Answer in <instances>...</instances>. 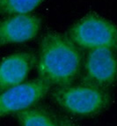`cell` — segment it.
<instances>
[{
    "label": "cell",
    "instance_id": "obj_2",
    "mask_svg": "<svg viewBox=\"0 0 117 126\" xmlns=\"http://www.w3.org/2000/svg\"><path fill=\"white\" fill-rule=\"evenodd\" d=\"M51 98L63 110L77 116H96L111 103L108 89L84 83L55 87Z\"/></svg>",
    "mask_w": 117,
    "mask_h": 126
},
{
    "label": "cell",
    "instance_id": "obj_8",
    "mask_svg": "<svg viewBox=\"0 0 117 126\" xmlns=\"http://www.w3.org/2000/svg\"><path fill=\"white\" fill-rule=\"evenodd\" d=\"M21 126H58L56 116L38 107H32L15 114Z\"/></svg>",
    "mask_w": 117,
    "mask_h": 126
},
{
    "label": "cell",
    "instance_id": "obj_5",
    "mask_svg": "<svg viewBox=\"0 0 117 126\" xmlns=\"http://www.w3.org/2000/svg\"><path fill=\"white\" fill-rule=\"evenodd\" d=\"M51 88L49 84L38 78L0 93V117L30 109Z\"/></svg>",
    "mask_w": 117,
    "mask_h": 126
},
{
    "label": "cell",
    "instance_id": "obj_7",
    "mask_svg": "<svg viewBox=\"0 0 117 126\" xmlns=\"http://www.w3.org/2000/svg\"><path fill=\"white\" fill-rule=\"evenodd\" d=\"M36 63L35 56L19 52L4 57L0 62V93L24 83Z\"/></svg>",
    "mask_w": 117,
    "mask_h": 126
},
{
    "label": "cell",
    "instance_id": "obj_1",
    "mask_svg": "<svg viewBox=\"0 0 117 126\" xmlns=\"http://www.w3.org/2000/svg\"><path fill=\"white\" fill-rule=\"evenodd\" d=\"M36 63L39 79L52 87H61L73 84L78 77L82 55L68 36L49 31L41 40Z\"/></svg>",
    "mask_w": 117,
    "mask_h": 126
},
{
    "label": "cell",
    "instance_id": "obj_6",
    "mask_svg": "<svg viewBox=\"0 0 117 126\" xmlns=\"http://www.w3.org/2000/svg\"><path fill=\"white\" fill-rule=\"evenodd\" d=\"M42 27L36 15L19 14L0 19V46L21 43L34 38Z\"/></svg>",
    "mask_w": 117,
    "mask_h": 126
},
{
    "label": "cell",
    "instance_id": "obj_10",
    "mask_svg": "<svg viewBox=\"0 0 117 126\" xmlns=\"http://www.w3.org/2000/svg\"><path fill=\"white\" fill-rule=\"evenodd\" d=\"M58 123V126H77L76 124H74L73 123L71 122V120H69L67 117L61 115H57L56 116Z\"/></svg>",
    "mask_w": 117,
    "mask_h": 126
},
{
    "label": "cell",
    "instance_id": "obj_3",
    "mask_svg": "<svg viewBox=\"0 0 117 126\" xmlns=\"http://www.w3.org/2000/svg\"><path fill=\"white\" fill-rule=\"evenodd\" d=\"M68 37L78 48H109L117 52V27L96 13H89L74 24Z\"/></svg>",
    "mask_w": 117,
    "mask_h": 126
},
{
    "label": "cell",
    "instance_id": "obj_4",
    "mask_svg": "<svg viewBox=\"0 0 117 126\" xmlns=\"http://www.w3.org/2000/svg\"><path fill=\"white\" fill-rule=\"evenodd\" d=\"M81 83L108 89L117 82V55L109 48L89 50L84 63Z\"/></svg>",
    "mask_w": 117,
    "mask_h": 126
},
{
    "label": "cell",
    "instance_id": "obj_9",
    "mask_svg": "<svg viewBox=\"0 0 117 126\" xmlns=\"http://www.w3.org/2000/svg\"><path fill=\"white\" fill-rule=\"evenodd\" d=\"M44 0H0V14L5 16L29 14Z\"/></svg>",
    "mask_w": 117,
    "mask_h": 126
}]
</instances>
